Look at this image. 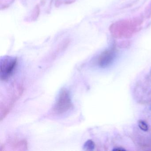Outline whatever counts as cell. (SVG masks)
Returning a JSON list of instances; mask_svg holds the SVG:
<instances>
[{"instance_id": "3", "label": "cell", "mask_w": 151, "mask_h": 151, "mask_svg": "<svg viewBox=\"0 0 151 151\" xmlns=\"http://www.w3.org/2000/svg\"><path fill=\"white\" fill-rule=\"evenodd\" d=\"M138 125L140 129L142 130L146 131L148 130V127L147 124L144 121H140L138 123Z\"/></svg>"}, {"instance_id": "2", "label": "cell", "mask_w": 151, "mask_h": 151, "mask_svg": "<svg viewBox=\"0 0 151 151\" xmlns=\"http://www.w3.org/2000/svg\"><path fill=\"white\" fill-rule=\"evenodd\" d=\"M17 60L14 58L6 57L1 60L0 64V78L2 81H7L12 76L16 67Z\"/></svg>"}, {"instance_id": "1", "label": "cell", "mask_w": 151, "mask_h": 151, "mask_svg": "<svg viewBox=\"0 0 151 151\" xmlns=\"http://www.w3.org/2000/svg\"><path fill=\"white\" fill-rule=\"evenodd\" d=\"M73 107L69 92L63 89L60 92L53 108V112L57 114H61L68 111Z\"/></svg>"}, {"instance_id": "4", "label": "cell", "mask_w": 151, "mask_h": 151, "mask_svg": "<svg viewBox=\"0 0 151 151\" xmlns=\"http://www.w3.org/2000/svg\"><path fill=\"white\" fill-rule=\"evenodd\" d=\"M85 147L89 150H92L94 147V143L91 140H88L85 145Z\"/></svg>"}]
</instances>
